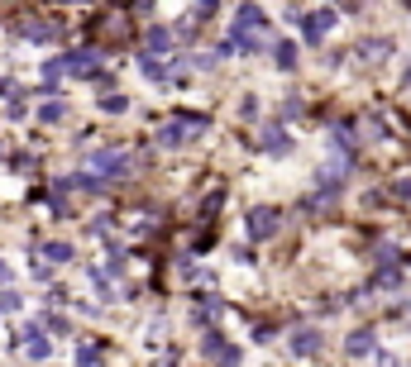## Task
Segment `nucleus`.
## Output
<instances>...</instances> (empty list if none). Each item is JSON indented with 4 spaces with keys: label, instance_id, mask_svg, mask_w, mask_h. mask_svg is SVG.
<instances>
[{
    "label": "nucleus",
    "instance_id": "obj_20",
    "mask_svg": "<svg viewBox=\"0 0 411 367\" xmlns=\"http://www.w3.org/2000/svg\"><path fill=\"white\" fill-rule=\"evenodd\" d=\"M77 363L82 367H101V353H96L91 344H82V348H77Z\"/></svg>",
    "mask_w": 411,
    "mask_h": 367
},
{
    "label": "nucleus",
    "instance_id": "obj_1",
    "mask_svg": "<svg viewBox=\"0 0 411 367\" xmlns=\"http://www.w3.org/2000/svg\"><path fill=\"white\" fill-rule=\"evenodd\" d=\"M201 129H206L201 115H177L173 124H163V129H158V143H163V148H182V143H187V139H197Z\"/></svg>",
    "mask_w": 411,
    "mask_h": 367
},
{
    "label": "nucleus",
    "instance_id": "obj_7",
    "mask_svg": "<svg viewBox=\"0 0 411 367\" xmlns=\"http://www.w3.org/2000/svg\"><path fill=\"white\" fill-rule=\"evenodd\" d=\"M349 358H383V353H378V339H373V329H359V334H349Z\"/></svg>",
    "mask_w": 411,
    "mask_h": 367
},
{
    "label": "nucleus",
    "instance_id": "obj_9",
    "mask_svg": "<svg viewBox=\"0 0 411 367\" xmlns=\"http://www.w3.org/2000/svg\"><path fill=\"white\" fill-rule=\"evenodd\" d=\"M315 348H320V329H297V334H292V353H297V358H311Z\"/></svg>",
    "mask_w": 411,
    "mask_h": 367
},
{
    "label": "nucleus",
    "instance_id": "obj_10",
    "mask_svg": "<svg viewBox=\"0 0 411 367\" xmlns=\"http://www.w3.org/2000/svg\"><path fill=\"white\" fill-rule=\"evenodd\" d=\"M268 43V34H254V29H234V38H230V48H244V53H258Z\"/></svg>",
    "mask_w": 411,
    "mask_h": 367
},
{
    "label": "nucleus",
    "instance_id": "obj_21",
    "mask_svg": "<svg viewBox=\"0 0 411 367\" xmlns=\"http://www.w3.org/2000/svg\"><path fill=\"white\" fill-rule=\"evenodd\" d=\"M206 353H215V358H220V353H225V348H230V344H225V339H220V334H206V344H201Z\"/></svg>",
    "mask_w": 411,
    "mask_h": 367
},
{
    "label": "nucleus",
    "instance_id": "obj_3",
    "mask_svg": "<svg viewBox=\"0 0 411 367\" xmlns=\"http://www.w3.org/2000/svg\"><path fill=\"white\" fill-rule=\"evenodd\" d=\"M278 224H282V215H278L273 205H254V210H249V220H244V229H249V239H254V244H263Z\"/></svg>",
    "mask_w": 411,
    "mask_h": 367
},
{
    "label": "nucleus",
    "instance_id": "obj_14",
    "mask_svg": "<svg viewBox=\"0 0 411 367\" xmlns=\"http://www.w3.org/2000/svg\"><path fill=\"white\" fill-rule=\"evenodd\" d=\"M63 72H67V62H63V58H53V62H43V86H53V91H58V82H63Z\"/></svg>",
    "mask_w": 411,
    "mask_h": 367
},
{
    "label": "nucleus",
    "instance_id": "obj_15",
    "mask_svg": "<svg viewBox=\"0 0 411 367\" xmlns=\"http://www.w3.org/2000/svg\"><path fill=\"white\" fill-rule=\"evenodd\" d=\"M373 286H383V291H392V286H402V268H383V272L373 276Z\"/></svg>",
    "mask_w": 411,
    "mask_h": 367
},
{
    "label": "nucleus",
    "instance_id": "obj_11",
    "mask_svg": "<svg viewBox=\"0 0 411 367\" xmlns=\"http://www.w3.org/2000/svg\"><path fill=\"white\" fill-rule=\"evenodd\" d=\"M263 148H268V153H292V139L282 134V124H268V129H263Z\"/></svg>",
    "mask_w": 411,
    "mask_h": 367
},
{
    "label": "nucleus",
    "instance_id": "obj_22",
    "mask_svg": "<svg viewBox=\"0 0 411 367\" xmlns=\"http://www.w3.org/2000/svg\"><path fill=\"white\" fill-rule=\"evenodd\" d=\"M215 367H239V348H225V353L215 358Z\"/></svg>",
    "mask_w": 411,
    "mask_h": 367
},
{
    "label": "nucleus",
    "instance_id": "obj_13",
    "mask_svg": "<svg viewBox=\"0 0 411 367\" xmlns=\"http://www.w3.org/2000/svg\"><path fill=\"white\" fill-rule=\"evenodd\" d=\"M273 62H278L282 72H292V67H297V48H292V43H273Z\"/></svg>",
    "mask_w": 411,
    "mask_h": 367
},
{
    "label": "nucleus",
    "instance_id": "obj_2",
    "mask_svg": "<svg viewBox=\"0 0 411 367\" xmlns=\"http://www.w3.org/2000/svg\"><path fill=\"white\" fill-rule=\"evenodd\" d=\"M124 172H129V153H120V148L91 153V177H101V182H120Z\"/></svg>",
    "mask_w": 411,
    "mask_h": 367
},
{
    "label": "nucleus",
    "instance_id": "obj_5",
    "mask_svg": "<svg viewBox=\"0 0 411 367\" xmlns=\"http://www.w3.org/2000/svg\"><path fill=\"white\" fill-rule=\"evenodd\" d=\"M234 29H254V34H268V14L258 5H239L234 10Z\"/></svg>",
    "mask_w": 411,
    "mask_h": 367
},
{
    "label": "nucleus",
    "instance_id": "obj_4",
    "mask_svg": "<svg viewBox=\"0 0 411 367\" xmlns=\"http://www.w3.org/2000/svg\"><path fill=\"white\" fill-rule=\"evenodd\" d=\"M335 10H311V14H302V29H307V43H320L330 29H335Z\"/></svg>",
    "mask_w": 411,
    "mask_h": 367
},
{
    "label": "nucleus",
    "instance_id": "obj_12",
    "mask_svg": "<svg viewBox=\"0 0 411 367\" xmlns=\"http://www.w3.org/2000/svg\"><path fill=\"white\" fill-rule=\"evenodd\" d=\"M144 43H148V58H153V53H173V34H168V29H163V24H153V29H148V38H144Z\"/></svg>",
    "mask_w": 411,
    "mask_h": 367
},
{
    "label": "nucleus",
    "instance_id": "obj_17",
    "mask_svg": "<svg viewBox=\"0 0 411 367\" xmlns=\"http://www.w3.org/2000/svg\"><path fill=\"white\" fill-rule=\"evenodd\" d=\"M139 67H144V72H148V77H153V82H163V77H168V67H163V62H158V58H148V53H144V58H139Z\"/></svg>",
    "mask_w": 411,
    "mask_h": 367
},
{
    "label": "nucleus",
    "instance_id": "obj_24",
    "mask_svg": "<svg viewBox=\"0 0 411 367\" xmlns=\"http://www.w3.org/2000/svg\"><path fill=\"white\" fill-rule=\"evenodd\" d=\"M5 281H10V268H5V263H0V286H5Z\"/></svg>",
    "mask_w": 411,
    "mask_h": 367
},
{
    "label": "nucleus",
    "instance_id": "obj_25",
    "mask_svg": "<svg viewBox=\"0 0 411 367\" xmlns=\"http://www.w3.org/2000/svg\"><path fill=\"white\" fill-rule=\"evenodd\" d=\"M402 5H407V10H411V0H402Z\"/></svg>",
    "mask_w": 411,
    "mask_h": 367
},
{
    "label": "nucleus",
    "instance_id": "obj_19",
    "mask_svg": "<svg viewBox=\"0 0 411 367\" xmlns=\"http://www.w3.org/2000/svg\"><path fill=\"white\" fill-rule=\"evenodd\" d=\"M101 110L105 115H120V110H129V100L124 95H101Z\"/></svg>",
    "mask_w": 411,
    "mask_h": 367
},
{
    "label": "nucleus",
    "instance_id": "obj_8",
    "mask_svg": "<svg viewBox=\"0 0 411 367\" xmlns=\"http://www.w3.org/2000/svg\"><path fill=\"white\" fill-rule=\"evenodd\" d=\"M19 339H24V348H29V358H34V363H43V358H53V344H48V339H43L38 329H24Z\"/></svg>",
    "mask_w": 411,
    "mask_h": 367
},
{
    "label": "nucleus",
    "instance_id": "obj_16",
    "mask_svg": "<svg viewBox=\"0 0 411 367\" xmlns=\"http://www.w3.org/2000/svg\"><path fill=\"white\" fill-rule=\"evenodd\" d=\"M63 115H67V105H63V100H48V105L38 110V119H43V124H58Z\"/></svg>",
    "mask_w": 411,
    "mask_h": 367
},
{
    "label": "nucleus",
    "instance_id": "obj_18",
    "mask_svg": "<svg viewBox=\"0 0 411 367\" xmlns=\"http://www.w3.org/2000/svg\"><path fill=\"white\" fill-rule=\"evenodd\" d=\"M43 258H53V263H67V258H72V248H67V244H43Z\"/></svg>",
    "mask_w": 411,
    "mask_h": 367
},
{
    "label": "nucleus",
    "instance_id": "obj_6",
    "mask_svg": "<svg viewBox=\"0 0 411 367\" xmlns=\"http://www.w3.org/2000/svg\"><path fill=\"white\" fill-rule=\"evenodd\" d=\"M63 62H67V72H77V77H91V72L101 67V53H96V48H82V53H67Z\"/></svg>",
    "mask_w": 411,
    "mask_h": 367
},
{
    "label": "nucleus",
    "instance_id": "obj_23",
    "mask_svg": "<svg viewBox=\"0 0 411 367\" xmlns=\"http://www.w3.org/2000/svg\"><path fill=\"white\" fill-rule=\"evenodd\" d=\"M0 310L10 315V310H19V296H10V291H0Z\"/></svg>",
    "mask_w": 411,
    "mask_h": 367
}]
</instances>
